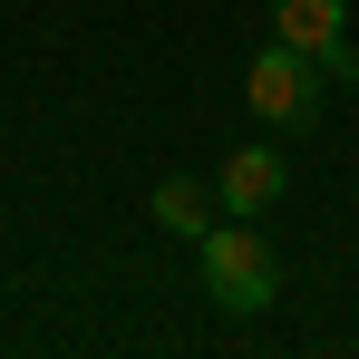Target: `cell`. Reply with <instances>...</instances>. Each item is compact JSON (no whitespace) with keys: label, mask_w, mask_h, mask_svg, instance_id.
<instances>
[{"label":"cell","mask_w":359,"mask_h":359,"mask_svg":"<svg viewBox=\"0 0 359 359\" xmlns=\"http://www.w3.org/2000/svg\"><path fill=\"white\" fill-rule=\"evenodd\" d=\"M272 39H292L301 59H320V78L359 88V49H350V0H272Z\"/></svg>","instance_id":"cell-3"},{"label":"cell","mask_w":359,"mask_h":359,"mask_svg":"<svg viewBox=\"0 0 359 359\" xmlns=\"http://www.w3.org/2000/svg\"><path fill=\"white\" fill-rule=\"evenodd\" d=\"M146 214H156V233H175V243H204L214 224H224V194H214V184H194V175H165L156 194H146Z\"/></svg>","instance_id":"cell-5"},{"label":"cell","mask_w":359,"mask_h":359,"mask_svg":"<svg viewBox=\"0 0 359 359\" xmlns=\"http://www.w3.org/2000/svg\"><path fill=\"white\" fill-rule=\"evenodd\" d=\"M243 97H252L262 126H311V107H320V59H301L292 39H272L262 59L243 68Z\"/></svg>","instance_id":"cell-2"},{"label":"cell","mask_w":359,"mask_h":359,"mask_svg":"<svg viewBox=\"0 0 359 359\" xmlns=\"http://www.w3.org/2000/svg\"><path fill=\"white\" fill-rule=\"evenodd\" d=\"M282 184H292V165H282L272 146H233V156H224V175H214V194H224V214H272V204H282Z\"/></svg>","instance_id":"cell-4"},{"label":"cell","mask_w":359,"mask_h":359,"mask_svg":"<svg viewBox=\"0 0 359 359\" xmlns=\"http://www.w3.org/2000/svg\"><path fill=\"white\" fill-rule=\"evenodd\" d=\"M194 252H204V292L224 301V311H272L282 262H272V243H262V224H252V214H224Z\"/></svg>","instance_id":"cell-1"}]
</instances>
